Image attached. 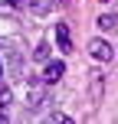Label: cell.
Listing matches in <instances>:
<instances>
[{
    "mask_svg": "<svg viewBox=\"0 0 118 124\" xmlns=\"http://www.w3.org/2000/svg\"><path fill=\"white\" fill-rule=\"evenodd\" d=\"M112 46H108V39H92V43H89V56H92L95 62H108L112 59Z\"/></svg>",
    "mask_w": 118,
    "mask_h": 124,
    "instance_id": "6da1fadb",
    "label": "cell"
},
{
    "mask_svg": "<svg viewBox=\"0 0 118 124\" xmlns=\"http://www.w3.org/2000/svg\"><path fill=\"white\" fill-rule=\"evenodd\" d=\"M56 46H59V52H72V33H69V23H56Z\"/></svg>",
    "mask_w": 118,
    "mask_h": 124,
    "instance_id": "7a4b0ae2",
    "label": "cell"
},
{
    "mask_svg": "<svg viewBox=\"0 0 118 124\" xmlns=\"http://www.w3.org/2000/svg\"><path fill=\"white\" fill-rule=\"evenodd\" d=\"M46 105V82H30V108Z\"/></svg>",
    "mask_w": 118,
    "mask_h": 124,
    "instance_id": "3957f363",
    "label": "cell"
},
{
    "mask_svg": "<svg viewBox=\"0 0 118 124\" xmlns=\"http://www.w3.org/2000/svg\"><path fill=\"white\" fill-rule=\"evenodd\" d=\"M62 75H66V65H62V62H46V72H43V82H46V85H56Z\"/></svg>",
    "mask_w": 118,
    "mask_h": 124,
    "instance_id": "277c9868",
    "label": "cell"
},
{
    "mask_svg": "<svg viewBox=\"0 0 118 124\" xmlns=\"http://www.w3.org/2000/svg\"><path fill=\"white\" fill-rule=\"evenodd\" d=\"M115 23H118V16H115V13H102L95 26H99L102 33H112V30H115Z\"/></svg>",
    "mask_w": 118,
    "mask_h": 124,
    "instance_id": "5b68a950",
    "label": "cell"
},
{
    "mask_svg": "<svg viewBox=\"0 0 118 124\" xmlns=\"http://www.w3.org/2000/svg\"><path fill=\"white\" fill-rule=\"evenodd\" d=\"M33 59H36V62H49V46L39 43V46H36V52H33Z\"/></svg>",
    "mask_w": 118,
    "mask_h": 124,
    "instance_id": "8992f818",
    "label": "cell"
},
{
    "mask_svg": "<svg viewBox=\"0 0 118 124\" xmlns=\"http://www.w3.org/2000/svg\"><path fill=\"white\" fill-rule=\"evenodd\" d=\"M46 121H49V124H69L72 118H69V114H62V111H53V114H49Z\"/></svg>",
    "mask_w": 118,
    "mask_h": 124,
    "instance_id": "52a82bcc",
    "label": "cell"
},
{
    "mask_svg": "<svg viewBox=\"0 0 118 124\" xmlns=\"http://www.w3.org/2000/svg\"><path fill=\"white\" fill-rule=\"evenodd\" d=\"M10 101H13V92L3 85V82H0V108H3V105H10Z\"/></svg>",
    "mask_w": 118,
    "mask_h": 124,
    "instance_id": "ba28073f",
    "label": "cell"
},
{
    "mask_svg": "<svg viewBox=\"0 0 118 124\" xmlns=\"http://www.w3.org/2000/svg\"><path fill=\"white\" fill-rule=\"evenodd\" d=\"M99 92H102V75L92 72V95H95V98H99Z\"/></svg>",
    "mask_w": 118,
    "mask_h": 124,
    "instance_id": "9c48e42d",
    "label": "cell"
},
{
    "mask_svg": "<svg viewBox=\"0 0 118 124\" xmlns=\"http://www.w3.org/2000/svg\"><path fill=\"white\" fill-rule=\"evenodd\" d=\"M3 121H7V111H3V108H0V124H3Z\"/></svg>",
    "mask_w": 118,
    "mask_h": 124,
    "instance_id": "30bf717a",
    "label": "cell"
},
{
    "mask_svg": "<svg viewBox=\"0 0 118 124\" xmlns=\"http://www.w3.org/2000/svg\"><path fill=\"white\" fill-rule=\"evenodd\" d=\"M0 82H3V65H0Z\"/></svg>",
    "mask_w": 118,
    "mask_h": 124,
    "instance_id": "8fae6325",
    "label": "cell"
}]
</instances>
